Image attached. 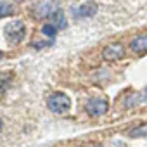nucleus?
Here are the masks:
<instances>
[{"mask_svg": "<svg viewBox=\"0 0 147 147\" xmlns=\"http://www.w3.org/2000/svg\"><path fill=\"white\" fill-rule=\"evenodd\" d=\"M85 111H87L90 116H94V118L102 116V114L107 111V100L102 99V97L90 99V100H87V104H85Z\"/></svg>", "mask_w": 147, "mask_h": 147, "instance_id": "nucleus-3", "label": "nucleus"}, {"mask_svg": "<svg viewBox=\"0 0 147 147\" xmlns=\"http://www.w3.org/2000/svg\"><path fill=\"white\" fill-rule=\"evenodd\" d=\"M123 55H125V50H123L121 43H111L104 49V59H107V61H118Z\"/></svg>", "mask_w": 147, "mask_h": 147, "instance_id": "nucleus-4", "label": "nucleus"}, {"mask_svg": "<svg viewBox=\"0 0 147 147\" xmlns=\"http://www.w3.org/2000/svg\"><path fill=\"white\" fill-rule=\"evenodd\" d=\"M95 147H100V145H95Z\"/></svg>", "mask_w": 147, "mask_h": 147, "instance_id": "nucleus-15", "label": "nucleus"}, {"mask_svg": "<svg viewBox=\"0 0 147 147\" xmlns=\"http://www.w3.org/2000/svg\"><path fill=\"white\" fill-rule=\"evenodd\" d=\"M55 9H57V5H55L54 2H50V0H45V2H42V4L36 5V9H35V16H36L38 19H42V18L50 16Z\"/></svg>", "mask_w": 147, "mask_h": 147, "instance_id": "nucleus-5", "label": "nucleus"}, {"mask_svg": "<svg viewBox=\"0 0 147 147\" xmlns=\"http://www.w3.org/2000/svg\"><path fill=\"white\" fill-rule=\"evenodd\" d=\"M130 49H131L135 54L144 55L145 50H147V36H145V35H138V36H135V38L131 40V43H130Z\"/></svg>", "mask_w": 147, "mask_h": 147, "instance_id": "nucleus-6", "label": "nucleus"}, {"mask_svg": "<svg viewBox=\"0 0 147 147\" xmlns=\"http://www.w3.org/2000/svg\"><path fill=\"white\" fill-rule=\"evenodd\" d=\"M11 82H12V76L9 73H0V95H4L9 90Z\"/></svg>", "mask_w": 147, "mask_h": 147, "instance_id": "nucleus-9", "label": "nucleus"}, {"mask_svg": "<svg viewBox=\"0 0 147 147\" xmlns=\"http://www.w3.org/2000/svg\"><path fill=\"white\" fill-rule=\"evenodd\" d=\"M47 104H49V109H50L52 113H57V114L66 113V111L71 107V100H69V97H67L66 94H61V92L52 94V95L49 97Z\"/></svg>", "mask_w": 147, "mask_h": 147, "instance_id": "nucleus-2", "label": "nucleus"}, {"mask_svg": "<svg viewBox=\"0 0 147 147\" xmlns=\"http://www.w3.org/2000/svg\"><path fill=\"white\" fill-rule=\"evenodd\" d=\"M4 33H5L7 42H11L12 45H18L24 38V35H26V26H24L23 21H12V23H9L5 26Z\"/></svg>", "mask_w": 147, "mask_h": 147, "instance_id": "nucleus-1", "label": "nucleus"}, {"mask_svg": "<svg viewBox=\"0 0 147 147\" xmlns=\"http://www.w3.org/2000/svg\"><path fill=\"white\" fill-rule=\"evenodd\" d=\"M95 12H97V4H94V2H87V4H83V5L78 7V11H76V18H92Z\"/></svg>", "mask_w": 147, "mask_h": 147, "instance_id": "nucleus-8", "label": "nucleus"}, {"mask_svg": "<svg viewBox=\"0 0 147 147\" xmlns=\"http://www.w3.org/2000/svg\"><path fill=\"white\" fill-rule=\"evenodd\" d=\"M2 57H4V52H2V50H0V59H2Z\"/></svg>", "mask_w": 147, "mask_h": 147, "instance_id": "nucleus-14", "label": "nucleus"}, {"mask_svg": "<svg viewBox=\"0 0 147 147\" xmlns=\"http://www.w3.org/2000/svg\"><path fill=\"white\" fill-rule=\"evenodd\" d=\"M2 126H4V123H2V119H0V130H2Z\"/></svg>", "mask_w": 147, "mask_h": 147, "instance_id": "nucleus-13", "label": "nucleus"}, {"mask_svg": "<svg viewBox=\"0 0 147 147\" xmlns=\"http://www.w3.org/2000/svg\"><path fill=\"white\" fill-rule=\"evenodd\" d=\"M130 135H131V137H140V138H144V137H145V126H144V125H140L137 130H131V131H130Z\"/></svg>", "mask_w": 147, "mask_h": 147, "instance_id": "nucleus-12", "label": "nucleus"}, {"mask_svg": "<svg viewBox=\"0 0 147 147\" xmlns=\"http://www.w3.org/2000/svg\"><path fill=\"white\" fill-rule=\"evenodd\" d=\"M50 24H52L55 30H64V28L67 26V19H66L64 12L59 11V9H55V11L50 14Z\"/></svg>", "mask_w": 147, "mask_h": 147, "instance_id": "nucleus-7", "label": "nucleus"}, {"mask_svg": "<svg viewBox=\"0 0 147 147\" xmlns=\"http://www.w3.org/2000/svg\"><path fill=\"white\" fill-rule=\"evenodd\" d=\"M14 14V5L9 2H0V18H7Z\"/></svg>", "mask_w": 147, "mask_h": 147, "instance_id": "nucleus-10", "label": "nucleus"}, {"mask_svg": "<svg viewBox=\"0 0 147 147\" xmlns=\"http://www.w3.org/2000/svg\"><path fill=\"white\" fill-rule=\"evenodd\" d=\"M42 33H43L45 36H50V38L54 40V36H55V33H57V30H55V28L49 23V24H45V26L42 28Z\"/></svg>", "mask_w": 147, "mask_h": 147, "instance_id": "nucleus-11", "label": "nucleus"}]
</instances>
